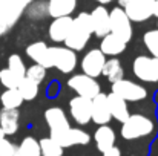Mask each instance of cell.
<instances>
[{"instance_id": "6da1fadb", "label": "cell", "mask_w": 158, "mask_h": 156, "mask_svg": "<svg viewBox=\"0 0 158 156\" xmlns=\"http://www.w3.org/2000/svg\"><path fill=\"white\" fill-rule=\"evenodd\" d=\"M91 35H92L91 17H89V12L83 11L77 17H72L71 31L63 43L66 45V48L72 49L74 52L81 51L88 45V42L91 40Z\"/></svg>"}, {"instance_id": "7a4b0ae2", "label": "cell", "mask_w": 158, "mask_h": 156, "mask_svg": "<svg viewBox=\"0 0 158 156\" xmlns=\"http://www.w3.org/2000/svg\"><path fill=\"white\" fill-rule=\"evenodd\" d=\"M155 129L154 121L141 113H134L129 115V118L121 122V129H120V135L123 139L126 141H134V139H140L144 136H149Z\"/></svg>"}, {"instance_id": "3957f363", "label": "cell", "mask_w": 158, "mask_h": 156, "mask_svg": "<svg viewBox=\"0 0 158 156\" xmlns=\"http://www.w3.org/2000/svg\"><path fill=\"white\" fill-rule=\"evenodd\" d=\"M109 28H110V34L117 35L124 43H129L134 37L132 22L120 6H115L114 9L109 11Z\"/></svg>"}, {"instance_id": "277c9868", "label": "cell", "mask_w": 158, "mask_h": 156, "mask_svg": "<svg viewBox=\"0 0 158 156\" xmlns=\"http://www.w3.org/2000/svg\"><path fill=\"white\" fill-rule=\"evenodd\" d=\"M155 0H118V6L126 12L131 22L143 23L152 17Z\"/></svg>"}, {"instance_id": "5b68a950", "label": "cell", "mask_w": 158, "mask_h": 156, "mask_svg": "<svg viewBox=\"0 0 158 156\" xmlns=\"http://www.w3.org/2000/svg\"><path fill=\"white\" fill-rule=\"evenodd\" d=\"M134 75L143 83H158V58L151 55H138L132 63Z\"/></svg>"}, {"instance_id": "8992f818", "label": "cell", "mask_w": 158, "mask_h": 156, "mask_svg": "<svg viewBox=\"0 0 158 156\" xmlns=\"http://www.w3.org/2000/svg\"><path fill=\"white\" fill-rule=\"evenodd\" d=\"M112 94L118 95L120 98H123L126 103H137V101H143L148 97V90L138 84L134 83L131 80H118L115 83H112Z\"/></svg>"}, {"instance_id": "52a82bcc", "label": "cell", "mask_w": 158, "mask_h": 156, "mask_svg": "<svg viewBox=\"0 0 158 156\" xmlns=\"http://www.w3.org/2000/svg\"><path fill=\"white\" fill-rule=\"evenodd\" d=\"M68 87L72 89L78 97H83V98H88V100L95 98L102 92L98 81L95 78H92V77L85 75V74L72 75L68 80Z\"/></svg>"}, {"instance_id": "ba28073f", "label": "cell", "mask_w": 158, "mask_h": 156, "mask_svg": "<svg viewBox=\"0 0 158 156\" xmlns=\"http://www.w3.org/2000/svg\"><path fill=\"white\" fill-rule=\"evenodd\" d=\"M52 67L61 74H71L77 67V54L66 46H49Z\"/></svg>"}, {"instance_id": "9c48e42d", "label": "cell", "mask_w": 158, "mask_h": 156, "mask_svg": "<svg viewBox=\"0 0 158 156\" xmlns=\"http://www.w3.org/2000/svg\"><path fill=\"white\" fill-rule=\"evenodd\" d=\"M49 138H52L63 149L74 147V146H88L91 142V135L88 132H85L81 129H74V127H69L66 132L58 133V135H52Z\"/></svg>"}, {"instance_id": "30bf717a", "label": "cell", "mask_w": 158, "mask_h": 156, "mask_svg": "<svg viewBox=\"0 0 158 156\" xmlns=\"http://www.w3.org/2000/svg\"><path fill=\"white\" fill-rule=\"evenodd\" d=\"M106 63V55L100 49H91L81 58V70L85 75L97 78L102 75L103 66Z\"/></svg>"}, {"instance_id": "8fae6325", "label": "cell", "mask_w": 158, "mask_h": 156, "mask_svg": "<svg viewBox=\"0 0 158 156\" xmlns=\"http://www.w3.org/2000/svg\"><path fill=\"white\" fill-rule=\"evenodd\" d=\"M22 14L23 11L19 9L11 0H0V37L14 28Z\"/></svg>"}, {"instance_id": "7c38bea8", "label": "cell", "mask_w": 158, "mask_h": 156, "mask_svg": "<svg viewBox=\"0 0 158 156\" xmlns=\"http://www.w3.org/2000/svg\"><path fill=\"white\" fill-rule=\"evenodd\" d=\"M45 121L49 127L51 136L58 135L66 132L71 126H69V119L64 113V110L61 107H49L45 110Z\"/></svg>"}, {"instance_id": "4fadbf2b", "label": "cell", "mask_w": 158, "mask_h": 156, "mask_svg": "<svg viewBox=\"0 0 158 156\" xmlns=\"http://www.w3.org/2000/svg\"><path fill=\"white\" fill-rule=\"evenodd\" d=\"M69 113L77 124L86 126L91 122V100L83 97H74L69 100Z\"/></svg>"}, {"instance_id": "5bb4252c", "label": "cell", "mask_w": 158, "mask_h": 156, "mask_svg": "<svg viewBox=\"0 0 158 156\" xmlns=\"http://www.w3.org/2000/svg\"><path fill=\"white\" fill-rule=\"evenodd\" d=\"M89 17H91V25H92V34H95L97 37H105L110 32V28H109V11L106 9V6L103 5H98L95 6L91 12H89Z\"/></svg>"}, {"instance_id": "9a60e30c", "label": "cell", "mask_w": 158, "mask_h": 156, "mask_svg": "<svg viewBox=\"0 0 158 156\" xmlns=\"http://www.w3.org/2000/svg\"><path fill=\"white\" fill-rule=\"evenodd\" d=\"M110 113L107 107L106 94L100 92L95 98L91 100V121H94L98 126H105L110 121Z\"/></svg>"}, {"instance_id": "2e32d148", "label": "cell", "mask_w": 158, "mask_h": 156, "mask_svg": "<svg viewBox=\"0 0 158 156\" xmlns=\"http://www.w3.org/2000/svg\"><path fill=\"white\" fill-rule=\"evenodd\" d=\"M26 55L35 63L43 66L45 69L52 67L51 63V54H49V46L45 42H34L26 46Z\"/></svg>"}, {"instance_id": "e0dca14e", "label": "cell", "mask_w": 158, "mask_h": 156, "mask_svg": "<svg viewBox=\"0 0 158 156\" xmlns=\"http://www.w3.org/2000/svg\"><path fill=\"white\" fill-rule=\"evenodd\" d=\"M71 26H72V17L71 15L54 18L49 25V29H48L49 38L54 43H63L66 40L69 31H71Z\"/></svg>"}, {"instance_id": "ac0fdd59", "label": "cell", "mask_w": 158, "mask_h": 156, "mask_svg": "<svg viewBox=\"0 0 158 156\" xmlns=\"http://www.w3.org/2000/svg\"><path fill=\"white\" fill-rule=\"evenodd\" d=\"M106 100H107V107H109V113H110V118L117 119L118 122H124L127 118H129V109H127V103L120 98L118 95L115 94H109L106 95Z\"/></svg>"}, {"instance_id": "d6986e66", "label": "cell", "mask_w": 158, "mask_h": 156, "mask_svg": "<svg viewBox=\"0 0 158 156\" xmlns=\"http://www.w3.org/2000/svg\"><path fill=\"white\" fill-rule=\"evenodd\" d=\"M19 118H20L19 109H2V112H0V129L5 133V136L17 133Z\"/></svg>"}, {"instance_id": "ffe728a7", "label": "cell", "mask_w": 158, "mask_h": 156, "mask_svg": "<svg viewBox=\"0 0 158 156\" xmlns=\"http://www.w3.org/2000/svg\"><path fill=\"white\" fill-rule=\"evenodd\" d=\"M126 45L121 38H118L114 34H107L105 37H102V43H100V51L103 52L105 55H110V57H117L120 54H123L126 49Z\"/></svg>"}, {"instance_id": "44dd1931", "label": "cell", "mask_w": 158, "mask_h": 156, "mask_svg": "<svg viewBox=\"0 0 158 156\" xmlns=\"http://www.w3.org/2000/svg\"><path fill=\"white\" fill-rule=\"evenodd\" d=\"M77 8V0H49L48 2V14L57 18V17H66L71 15Z\"/></svg>"}, {"instance_id": "7402d4cb", "label": "cell", "mask_w": 158, "mask_h": 156, "mask_svg": "<svg viewBox=\"0 0 158 156\" xmlns=\"http://www.w3.org/2000/svg\"><path fill=\"white\" fill-rule=\"evenodd\" d=\"M115 130L112 127H109L107 124L105 126H98V129L94 133V141L97 144V149L100 152H105L106 149L115 146Z\"/></svg>"}, {"instance_id": "603a6c76", "label": "cell", "mask_w": 158, "mask_h": 156, "mask_svg": "<svg viewBox=\"0 0 158 156\" xmlns=\"http://www.w3.org/2000/svg\"><path fill=\"white\" fill-rule=\"evenodd\" d=\"M102 75H105L110 83H115V81L121 80L124 77V69H123L121 61L118 58H109V60H106L105 66H103V70H102Z\"/></svg>"}, {"instance_id": "cb8c5ba5", "label": "cell", "mask_w": 158, "mask_h": 156, "mask_svg": "<svg viewBox=\"0 0 158 156\" xmlns=\"http://www.w3.org/2000/svg\"><path fill=\"white\" fill-rule=\"evenodd\" d=\"M17 156H42L40 144L34 136H26L17 146Z\"/></svg>"}, {"instance_id": "d4e9b609", "label": "cell", "mask_w": 158, "mask_h": 156, "mask_svg": "<svg viewBox=\"0 0 158 156\" xmlns=\"http://www.w3.org/2000/svg\"><path fill=\"white\" fill-rule=\"evenodd\" d=\"M39 86L40 84H37V83H34V81H31L25 77V78L20 80V83L17 86V90L22 95L23 101H32L39 95Z\"/></svg>"}, {"instance_id": "484cf974", "label": "cell", "mask_w": 158, "mask_h": 156, "mask_svg": "<svg viewBox=\"0 0 158 156\" xmlns=\"http://www.w3.org/2000/svg\"><path fill=\"white\" fill-rule=\"evenodd\" d=\"M0 101L3 109H19L23 103V98L17 89H5V92L0 95Z\"/></svg>"}, {"instance_id": "4316f807", "label": "cell", "mask_w": 158, "mask_h": 156, "mask_svg": "<svg viewBox=\"0 0 158 156\" xmlns=\"http://www.w3.org/2000/svg\"><path fill=\"white\" fill-rule=\"evenodd\" d=\"M40 144V152L42 156H63V147L60 144H57L52 138H42L39 141Z\"/></svg>"}, {"instance_id": "83f0119b", "label": "cell", "mask_w": 158, "mask_h": 156, "mask_svg": "<svg viewBox=\"0 0 158 156\" xmlns=\"http://www.w3.org/2000/svg\"><path fill=\"white\" fill-rule=\"evenodd\" d=\"M143 43L151 57L158 58V29H149L143 34Z\"/></svg>"}, {"instance_id": "f1b7e54d", "label": "cell", "mask_w": 158, "mask_h": 156, "mask_svg": "<svg viewBox=\"0 0 158 156\" xmlns=\"http://www.w3.org/2000/svg\"><path fill=\"white\" fill-rule=\"evenodd\" d=\"M8 69L17 75L20 80L25 78V74H26V66H25V61L20 58V55L17 54H12L9 58H8Z\"/></svg>"}, {"instance_id": "f546056e", "label": "cell", "mask_w": 158, "mask_h": 156, "mask_svg": "<svg viewBox=\"0 0 158 156\" xmlns=\"http://www.w3.org/2000/svg\"><path fill=\"white\" fill-rule=\"evenodd\" d=\"M46 70H48V69H45L43 66L34 63L32 66L26 67V74H25V77H26L28 80H31V81L40 84V83L45 80V77H46Z\"/></svg>"}, {"instance_id": "4dcf8cb0", "label": "cell", "mask_w": 158, "mask_h": 156, "mask_svg": "<svg viewBox=\"0 0 158 156\" xmlns=\"http://www.w3.org/2000/svg\"><path fill=\"white\" fill-rule=\"evenodd\" d=\"M0 83L5 86V89H17L20 78L17 75H14L8 67H5L0 70Z\"/></svg>"}, {"instance_id": "1f68e13d", "label": "cell", "mask_w": 158, "mask_h": 156, "mask_svg": "<svg viewBox=\"0 0 158 156\" xmlns=\"http://www.w3.org/2000/svg\"><path fill=\"white\" fill-rule=\"evenodd\" d=\"M0 156H17V146L9 139L0 138Z\"/></svg>"}, {"instance_id": "d6a6232c", "label": "cell", "mask_w": 158, "mask_h": 156, "mask_svg": "<svg viewBox=\"0 0 158 156\" xmlns=\"http://www.w3.org/2000/svg\"><path fill=\"white\" fill-rule=\"evenodd\" d=\"M102 155L103 156H121V150H120L118 147L112 146V147L106 149L105 152H102Z\"/></svg>"}, {"instance_id": "836d02e7", "label": "cell", "mask_w": 158, "mask_h": 156, "mask_svg": "<svg viewBox=\"0 0 158 156\" xmlns=\"http://www.w3.org/2000/svg\"><path fill=\"white\" fill-rule=\"evenodd\" d=\"M152 17H157V29H158V0L154 2V12H152Z\"/></svg>"}, {"instance_id": "e575fe53", "label": "cell", "mask_w": 158, "mask_h": 156, "mask_svg": "<svg viewBox=\"0 0 158 156\" xmlns=\"http://www.w3.org/2000/svg\"><path fill=\"white\" fill-rule=\"evenodd\" d=\"M94 2H98L100 5H103V6H105V5H107V3H112V2H115V0H94Z\"/></svg>"}, {"instance_id": "d590c367", "label": "cell", "mask_w": 158, "mask_h": 156, "mask_svg": "<svg viewBox=\"0 0 158 156\" xmlns=\"http://www.w3.org/2000/svg\"><path fill=\"white\" fill-rule=\"evenodd\" d=\"M0 138H5V133L2 132V129H0Z\"/></svg>"}]
</instances>
